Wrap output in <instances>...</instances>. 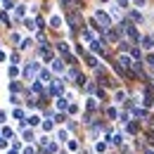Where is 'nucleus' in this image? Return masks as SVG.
Instances as JSON below:
<instances>
[{
	"label": "nucleus",
	"mask_w": 154,
	"mask_h": 154,
	"mask_svg": "<svg viewBox=\"0 0 154 154\" xmlns=\"http://www.w3.org/2000/svg\"><path fill=\"white\" fill-rule=\"evenodd\" d=\"M95 21L100 24V29H104V31L112 29V17H109L107 12H102V10H97V12H95Z\"/></svg>",
	"instance_id": "obj_1"
},
{
	"label": "nucleus",
	"mask_w": 154,
	"mask_h": 154,
	"mask_svg": "<svg viewBox=\"0 0 154 154\" xmlns=\"http://www.w3.org/2000/svg\"><path fill=\"white\" fill-rule=\"evenodd\" d=\"M66 24H69L74 31H78V29L83 26V19H81V14H78V12H69V14H66Z\"/></svg>",
	"instance_id": "obj_2"
},
{
	"label": "nucleus",
	"mask_w": 154,
	"mask_h": 154,
	"mask_svg": "<svg viewBox=\"0 0 154 154\" xmlns=\"http://www.w3.org/2000/svg\"><path fill=\"white\" fill-rule=\"evenodd\" d=\"M145 107H152L154 104V90H152V85H145V102H142Z\"/></svg>",
	"instance_id": "obj_3"
},
{
	"label": "nucleus",
	"mask_w": 154,
	"mask_h": 154,
	"mask_svg": "<svg viewBox=\"0 0 154 154\" xmlns=\"http://www.w3.org/2000/svg\"><path fill=\"white\" fill-rule=\"evenodd\" d=\"M62 90H64V88H62V81H52V83L48 85V93H50V95H62Z\"/></svg>",
	"instance_id": "obj_4"
},
{
	"label": "nucleus",
	"mask_w": 154,
	"mask_h": 154,
	"mask_svg": "<svg viewBox=\"0 0 154 154\" xmlns=\"http://www.w3.org/2000/svg\"><path fill=\"white\" fill-rule=\"evenodd\" d=\"M119 64H121V66H123V69L128 71V69L133 66L135 62H131V57H126V55H119Z\"/></svg>",
	"instance_id": "obj_5"
},
{
	"label": "nucleus",
	"mask_w": 154,
	"mask_h": 154,
	"mask_svg": "<svg viewBox=\"0 0 154 154\" xmlns=\"http://www.w3.org/2000/svg\"><path fill=\"white\" fill-rule=\"evenodd\" d=\"M52 71L55 74H64V59H52Z\"/></svg>",
	"instance_id": "obj_6"
},
{
	"label": "nucleus",
	"mask_w": 154,
	"mask_h": 154,
	"mask_svg": "<svg viewBox=\"0 0 154 154\" xmlns=\"http://www.w3.org/2000/svg\"><path fill=\"white\" fill-rule=\"evenodd\" d=\"M38 78H40V83H45V81H48V83H52V74H50L48 69H40V71H38Z\"/></svg>",
	"instance_id": "obj_7"
},
{
	"label": "nucleus",
	"mask_w": 154,
	"mask_h": 154,
	"mask_svg": "<svg viewBox=\"0 0 154 154\" xmlns=\"http://www.w3.org/2000/svg\"><path fill=\"white\" fill-rule=\"evenodd\" d=\"M119 33H121V31H119V29H109V31H107V36H104V40H112V43H116V40H119Z\"/></svg>",
	"instance_id": "obj_8"
},
{
	"label": "nucleus",
	"mask_w": 154,
	"mask_h": 154,
	"mask_svg": "<svg viewBox=\"0 0 154 154\" xmlns=\"http://www.w3.org/2000/svg\"><path fill=\"white\" fill-rule=\"evenodd\" d=\"M36 71H40V66H38V64H29V66L24 69V76H33Z\"/></svg>",
	"instance_id": "obj_9"
},
{
	"label": "nucleus",
	"mask_w": 154,
	"mask_h": 154,
	"mask_svg": "<svg viewBox=\"0 0 154 154\" xmlns=\"http://www.w3.org/2000/svg\"><path fill=\"white\" fill-rule=\"evenodd\" d=\"M40 55H43V59H52V48L50 45H43L40 48Z\"/></svg>",
	"instance_id": "obj_10"
},
{
	"label": "nucleus",
	"mask_w": 154,
	"mask_h": 154,
	"mask_svg": "<svg viewBox=\"0 0 154 154\" xmlns=\"http://www.w3.org/2000/svg\"><path fill=\"white\" fill-rule=\"evenodd\" d=\"M57 50L62 52V55H64V57H69V43H59ZM69 59H71V57H69Z\"/></svg>",
	"instance_id": "obj_11"
},
{
	"label": "nucleus",
	"mask_w": 154,
	"mask_h": 154,
	"mask_svg": "<svg viewBox=\"0 0 154 154\" xmlns=\"http://www.w3.org/2000/svg\"><path fill=\"white\" fill-rule=\"evenodd\" d=\"M81 36H83L85 40H90V43H95V33H93V31H88V29H83V31H81Z\"/></svg>",
	"instance_id": "obj_12"
},
{
	"label": "nucleus",
	"mask_w": 154,
	"mask_h": 154,
	"mask_svg": "<svg viewBox=\"0 0 154 154\" xmlns=\"http://www.w3.org/2000/svg\"><path fill=\"white\" fill-rule=\"evenodd\" d=\"M50 24H52V29H62V17H50Z\"/></svg>",
	"instance_id": "obj_13"
},
{
	"label": "nucleus",
	"mask_w": 154,
	"mask_h": 154,
	"mask_svg": "<svg viewBox=\"0 0 154 154\" xmlns=\"http://www.w3.org/2000/svg\"><path fill=\"white\" fill-rule=\"evenodd\" d=\"M137 131H140V123H137V121H131V123H128V133H137Z\"/></svg>",
	"instance_id": "obj_14"
},
{
	"label": "nucleus",
	"mask_w": 154,
	"mask_h": 154,
	"mask_svg": "<svg viewBox=\"0 0 154 154\" xmlns=\"http://www.w3.org/2000/svg\"><path fill=\"white\" fill-rule=\"evenodd\" d=\"M31 45H33V40H31V38H24L19 43V50H26V48H31Z\"/></svg>",
	"instance_id": "obj_15"
},
{
	"label": "nucleus",
	"mask_w": 154,
	"mask_h": 154,
	"mask_svg": "<svg viewBox=\"0 0 154 154\" xmlns=\"http://www.w3.org/2000/svg\"><path fill=\"white\" fill-rule=\"evenodd\" d=\"M57 109H69V104H66V97H59V100H57Z\"/></svg>",
	"instance_id": "obj_16"
},
{
	"label": "nucleus",
	"mask_w": 154,
	"mask_h": 154,
	"mask_svg": "<svg viewBox=\"0 0 154 154\" xmlns=\"http://www.w3.org/2000/svg\"><path fill=\"white\" fill-rule=\"evenodd\" d=\"M14 14H17V17H24V14H26V7H24V5H17V7H14Z\"/></svg>",
	"instance_id": "obj_17"
},
{
	"label": "nucleus",
	"mask_w": 154,
	"mask_h": 154,
	"mask_svg": "<svg viewBox=\"0 0 154 154\" xmlns=\"http://www.w3.org/2000/svg\"><path fill=\"white\" fill-rule=\"evenodd\" d=\"M43 131H45V133H50V131H52V121H50V119H45V121H43Z\"/></svg>",
	"instance_id": "obj_18"
},
{
	"label": "nucleus",
	"mask_w": 154,
	"mask_h": 154,
	"mask_svg": "<svg viewBox=\"0 0 154 154\" xmlns=\"http://www.w3.org/2000/svg\"><path fill=\"white\" fill-rule=\"evenodd\" d=\"M24 26H26L29 31H33V29H38V26H36V21H31V19H24Z\"/></svg>",
	"instance_id": "obj_19"
},
{
	"label": "nucleus",
	"mask_w": 154,
	"mask_h": 154,
	"mask_svg": "<svg viewBox=\"0 0 154 154\" xmlns=\"http://www.w3.org/2000/svg\"><path fill=\"white\" fill-rule=\"evenodd\" d=\"M119 119H121V123H131V116H128V112H121V114H119Z\"/></svg>",
	"instance_id": "obj_20"
},
{
	"label": "nucleus",
	"mask_w": 154,
	"mask_h": 154,
	"mask_svg": "<svg viewBox=\"0 0 154 154\" xmlns=\"http://www.w3.org/2000/svg\"><path fill=\"white\" fill-rule=\"evenodd\" d=\"M90 45H93L95 52H102V45H104V43H102V40H95V43H90Z\"/></svg>",
	"instance_id": "obj_21"
},
{
	"label": "nucleus",
	"mask_w": 154,
	"mask_h": 154,
	"mask_svg": "<svg viewBox=\"0 0 154 154\" xmlns=\"http://www.w3.org/2000/svg\"><path fill=\"white\" fill-rule=\"evenodd\" d=\"M85 62H88V66H97V59L93 55H85Z\"/></svg>",
	"instance_id": "obj_22"
},
{
	"label": "nucleus",
	"mask_w": 154,
	"mask_h": 154,
	"mask_svg": "<svg viewBox=\"0 0 154 154\" xmlns=\"http://www.w3.org/2000/svg\"><path fill=\"white\" fill-rule=\"evenodd\" d=\"M119 48H121V52H126V50L131 48V43H128V40H119Z\"/></svg>",
	"instance_id": "obj_23"
},
{
	"label": "nucleus",
	"mask_w": 154,
	"mask_h": 154,
	"mask_svg": "<svg viewBox=\"0 0 154 154\" xmlns=\"http://www.w3.org/2000/svg\"><path fill=\"white\" fill-rule=\"evenodd\" d=\"M10 90H12V93H19V90H21V85L17 83V81H12V83H10Z\"/></svg>",
	"instance_id": "obj_24"
},
{
	"label": "nucleus",
	"mask_w": 154,
	"mask_h": 154,
	"mask_svg": "<svg viewBox=\"0 0 154 154\" xmlns=\"http://www.w3.org/2000/svg\"><path fill=\"white\" fill-rule=\"evenodd\" d=\"M31 90H33V93H40V90H43V83H40V81H36V83L31 85Z\"/></svg>",
	"instance_id": "obj_25"
},
{
	"label": "nucleus",
	"mask_w": 154,
	"mask_h": 154,
	"mask_svg": "<svg viewBox=\"0 0 154 154\" xmlns=\"http://www.w3.org/2000/svg\"><path fill=\"white\" fill-rule=\"evenodd\" d=\"M95 149H97L100 154H104V152H107V145H104V142H97V147H95Z\"/></svg>",
	"instance_id": "obj_26"
},
{
	"label": "nucleus",
	"mask_w": 154,
	"mask_h": 154,
	"mask_svg": "<svg viewBox=\"0 0 154 154\" xmlns=\"http://www.w3.org/2000/svg\"><path fill=\"white\" fill-rule=\"evenodd\" d=\"M88 109H90V112H93V109H97V100H93V97L88 100Z\"/></svg>",
	"instance_id": "obj_27"
},
{
	"label": "nucleus",
	"mask_w": 154,
	"mask_h": 154,
	"mask_svg": "<svg viewBox=\"0 0 154 154\" xmlns=\"http://www.w3.org/2000/svg\"><path fill=\"white\" fill-rule=\"evenodd\" d=\"M38 123H40L38 116H31V119H29V126H38Z\"/></svg>",
	"instance_id": "obj_28"
},
{
	"label": "nucleus",
	"mask_w": 154,
	"mask_h": 154,
	"mask_svg": "<svg viewBox=\"0 0 154 154\" xmlns=\"http://www.w3.org/2000/svg\"><path fill=\"white\" fill-rule=\"evenodd\" d=\"M131 17H133V21H142V14H140V12H131Z\"/></svg>",
	"instance_id": "obj_29"
},
{
	"label": "nucleus",
	"mask_w": 154,
	"mask_h": 154,
	"mask_svg": "<svg viewBox=\"0 0 154 154\" xmlns=\"http://www.w3.org/2000/svg\"><path fill=\"white\" fill-rule=\"evenodd\" d=\"M142 57V52H140V48H133V59H140Z\"/></svg>",
	"instance_id": "obj_30"
},
{
	"label": "nucleus",
	"mask_w": 154,
	"mask_h": 154,
	"mask_svg": "<svg viewBox=\"0 0 154 154\" xmlns=\"http://www.w3.org/2000/svg\"><path fill=\"white\" fill-rule=\"evenodd\" d=\"M36 26H38V29H43V26H45V19H43V17H36Z\"/></svg>",
	"instance_id": "obj_31"
},
{
	"label": "nucleus",
	"mask_w": 154,
	"mask_h": 154,
	"mask_svg": "<svg viewBox=\"0 0 154 154\" xmlns=\"http://www.w3.org/2000/svg\"><path fill=\"white\" fill-rule=\"evenodd\" d=\"M0 21H2V24H7V21H10V14H7V12H2V14H0Z\"/></svg>",
	"instance_id": "obj_32"
},
{
	"label": "nucleus",
	"mask_w": 154,
	"mask_h": 154,
	"mask_svg": "<svg viewBox=\"0 0 154 154\" xmlns=\"http://www.w3.org/2000/svg\"><path fill=\"white\" fill-rule=\"evenodd\" d=\"M2 137H12V128H2Z\"/></svg>",
	"instance_id": "obj_33"
},
{
	"label": "nucleus",
	"mask_w": 154,
	"mask_h": 154,
	"mask_svg": "<svg viewBox=\"0 0 154 154\" xmlns=\"http://www.w3.org/2000/svg\"><path fill=\"white\" fill-rule=\"evenodd\" d=\"M24 140H29V142H31V140H33V133H31V131H24Z\"/></svg>",
	"instance_id": "obj_34"
},
{
	"label": "nucleus",
	"mask_w": 154,
	"mask_h": 154,
	"mask_svg": "<svg viewBox=\"0 0 154 154\" xmlns=\"http://www.w3.org/2000/svg\"><path fill=\"white\" fill-rule=\"evenodd\" d=\"M7 74H10V76H17V74H19V69H17V66H10V71H7Z\"/></svg>",
	"instance_id": "obj_35"
},
{
	"label": "nucleus",
	"mask_w": 154,
	"mask_h": 154,
	"mask_svg": "<svg viewBox=\"0 0 154 154\" xmlns=\"http://www.w3.org/2000/svg\"><path fill=\"white\" fill-rule=\"evenodd\" d=\"M10 62H14V64H17V62H19V55H17V52H12V55H10Z\"/></svg>",
	"instance_id": "obj_36"
},
{
	"label": "nucleus",
	"mask_w": 154,
	"mask_h": 154,
	"mask_svg": "<svg viewBox=\"0 0 154 154\" xmlns=\"http://www.w3.org/2000/svg\"><path fill=\"white\" fill-rule=\"evenodd\" d=\"M114 142H116V145H121V142H123V135L116 133V135H114Z\"/></svg>",
	"instance_id": "obj_37"
},
{
	"label": "nucleus",
	"mask_w": 154,
	"mask_h": 154,
	"mask_svg": "<svg viewBox=\"0 0 154 154\" xmlns=\"http://www.w3.org/2000/svg\"><path fill=\"white\" fill-rule=\"evenodd\" d=\"M57 137H59V140H64V142H66V131H59V133H57Z\"/></svg>",
	"instance_id": "obj_38"
},
{
	"label": "nucleus",
	"mask_w": 154,
	"mask_h": 154,
	"mask_svg": "<svg viewBox=\"0 0 154 154\" xmlns=\"http://www.w3.org/2000/svg\"><path fill=\"white\" fill-rule=\"evenodd\" d=\"M14 119H24V112H21V109H14Z\"/></svg>",
	"instance_id": "obj_39"
},
{
	"label": "nucleus",
	"mask_w": 154,
	"mask_h": 154,
	"mask_svg": "<svg viewBox=\"0 0 154 154\" xmlns=\"http://www.w3.org/2000/svg\"><path fill=\"white\" fill-rule=\"evenodd\" d=\"M59 2H62L64 7H71V2H74V0H59Z\"/></svg>",
	"instance_id": "obj_40"
},
{
	"label": "nucleus",
	"mask_w": 154,
	"mask_h": 154,
	"mask_svg": "<svg viewBox=\"0 0 154 154\" xmlns=\"http://www.w3.org/2000/svg\"><path fill=\"white\" fill-rule=\"evenodd\" d=\"M119 5L121 7H128V0H119Z\"/></svg>",
	"instance_id": "obj_41"
},
{
	"label": "nucleus",
	"mask_w": 154,
	"mask_h": 154,
	"mask_svg": "<svg viewBox=\"0 0 154 154\" xmlns=\"http://www.w3.org/2000/svg\"><path fill=\"white\" fill-rule=\"evenodd\" d=\"M24 154H33V147H26V149H24Z\"/></svg>",
	"instance_id": "obj_42"
},
{
	"label": "nucleus",
	"mask_w": 154,
	"mask_h": 154,
	"mask_svg": "<svg viewBox=\"0 0 154 154\" xmlns=\"http://www.w3.org/2000/svg\"><path fill=\"white\" fill-rule=\"evenodd\" d=\"M0 147H7V142L2 140V135H0Z\"/></svg>",
	"instance_id": "obj_43"
},
{
	"label": "nucleus",
	"mask_w": 154,
	"mask_h": 154,
	"mask_svg": "<svg viewBox=\"0 0 154 154\" xmlns=\"http://www.w3.org/2000/svg\"><path fill=\"white\" fill-rule=\"evenodd\" d=\"M5 59H7V57H5V52H2V50H0V62H5Z\"/></svg>",
	"instance_id": "obj_44"
},
{
	"label": "nucleus",
	"mask_w": 154,
	"mask_h": 154,
	"mask_svg": "<svg viewBox=\"0 0 154 154\" xmlns=\"http://www.w3.org/2000/svg\"><path fill=\"white\" fill-rule=\"evenodd\" d=\"M2 121H5V112H0V123H2Z\"/></svg>",
	"instance_id": "obj_45"
},
{
	"label": "nucleus",
	"mask_w": 154,
	"mask_h": 154,
	"mask_svg": "<svg viewBox=\"0 0 154 154\" xmlns=\"http://www.w3.org/2000/svg\"><path fill=\"white\" fill-rule=\"evenodd\" d=\"M7 154H19V152H17V149H10V152H7Z\"/></svg>",
	"instance_id": "obj_46"
},
{
	"label": "nucleus",
	"mask_w": 154,
	"mask_h": 154,
	"mask_svg": "<svg viewBox=\"0 0 154 154\" xmlns=\"http://www.w3.org/2000/svg\"><path fill=\"white\" fill-rule=\"evenodd\" d=\"M64 154H66V152H64Z\"/></svg>",
	"instance_id": "obj_47"
}]
</instances>
